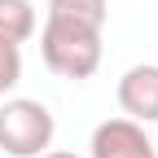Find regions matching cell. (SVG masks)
<instances>
[{
  "label": "cell",
  "instance_id": "6da1fadb",
  "mask_svg": "<svg viewBox=\"0 0 158 158\" xmlns=\"http://www.w3.org/2000/svg\"><path fill=\"white\" fill-rule=\"evenodd\" d=\"M101 31L84 27V22H66V18H44L40 27V57L44 66L62 79H92L97 66H101Z\"/></svg>",
  "mask_w": 158,
  "mask_h": 158
},
{
  "label": "cell",
  "instance_id": "7a4b0ae2",
  "mask_svg": "<svg viewBox=\"0 0 158 158\" xmlns=\"http://www.w3.org/2000/svg\"><path fill=\"white\" fill-rule=\"evenodd\" d=\"M57 118L35 97H5L0 101V149L9 158H40L53 149Z\"/></svg>",
  "mask_w": 158,
  "mask_h": 158
},
{
  "label": "cell",
  "instance_id": "3957f363",
  "mask_svg": "<svg viewBox=\"0 0 158 158\" xmlns=\"http://www.w3.org/2000/svg\"><path fill=\"white\" fill-rule=\"evenodd\" d=\"M118 110H123V118H132V123H158V62H136L127 66L123 75H118Z\"/></svg>",
  "mask_w": 158,
  "mask_h": 158
},
{
  "label": "cell",
  "instance_id": "277c9868",
  "mask_svg": "<svg viewBox=\"0 0 158 158\" xmlns=\"http://www.w3.org/2000/svg\"><path fill=\"white\" fill-rule=\"evenodd\" d=\"M88 158H158V145L149 141V132L132 118H106L92 127Z\"/></svg>",
  "mask_w": 158,
  "mask_h": 158
},
{
  "label": "cell",
  "instance_id": "5b68a950",
  "mask_svg": "<svg viewBox=\"0 0 158 158\" xmlns=\"http://www.w3.org/2000/svg\"><path fill=\"white\" fill-rule=\"evenodd\" d=\"M40 18H35V5L31 0H0V40L9 44H27L35 35Z\"/></svg>",
  "mask_w": 158,
  "mask_h": 158
},
{
  "label": "cell",
  "instance_id": "8992f818",
  "mask_svg": "<svg viewBox=\"0 0 158 158\" xmlns=\"http://www.w3.org/2000/svg\"><path fill=\"white\" fill-rule=\"evenodd\" d=\"M44 18H66V22H84V27L106 31L110 0H48V13Z\"/></svg>",
  "mask_w": 158,
  "mask_h": 158
},
{
  "label": "cell",
  "instance_id": "52a82bcc",
  "mask_svg": "<svg viewBox=\"0 0 158 158\" xmlns=\"http://www.w3.org/2000/svg\"><path fill=\"white\" fill-rule=\"evenodd\" d=\"M22 84V44L0 40V101Z\"/></svg>",
  "mask_w": 158,
  "mask_h": 158
},
{
  "label": "cell",
  "instance_id": "ba28073f",
  "mask_svg": "<svg viewBox=\"0 0 158 158\" xmlns=\"http://www.w3.org/2000/svg\"><path fill=\"white\" fill-rule=\"evenodd\" d=\"M40 158H79V154H70V149H44Z\"/></svg>",
  "mask_w": 158,
  "mask_h": 158
}]
</instances>
